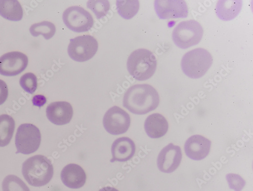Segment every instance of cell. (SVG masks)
<instances>
[{"label": "cell", "mask_w": 253, "mask_h": 191, "mask_svg": "<svg viewBox=\"0 0 253 191\" xmlns=\"http://www.w3.org/2000/svg\"><path fill=\"white\" fill-rule=\"evenodd\" d=\"M160 97L157 90L148 84H138L131 87L125 93L123 106L137 115L148 114L156 110Z\"/></svg>", "instance_id": "cell-1"}, {"label": "cell", "mask_w": 253, "mask_h": 191, "mask_svg": "<svg viewBox=\"0 0 253 191\" xmlns=\"http://www.w3.org/2000/svg\"><path fill=\"white\" fill-rule=\"evenodd\" d=\"M53 173L51 162L43 155L31 157L23 164V175L32 186L40 187L48 184L53 177Z\"/></svg>", "instance_id": "cell-2"}, {"label": "cell", "mask_w": 253, "mask_h": 191, "mask_svg": "<svg viewBox=\"0 0 253 191\" xmlns=\"http://www.w3.org/2000/svg\"><path fill=\"white\" fill-rule=\"evenodd\" d=\"M126 66L129 73L135 79L143 81L153 76L157 69V60L151 51L139 49L131 54Z\"/></svg>", "instance_id": "cell-3"}, {"label": "cell", "mask_w": 253, "mask_h": 191, "mask_svg": "<svg viewBox=\"0 0 253 191\" xmlns=\"http://www.w3.org/2000/svg\"><path fill=\"white\" fill-rule=\"evenodd\" d=\"M212 63L211 54L207 50L200 48L187 52L182 57L181 65L185 75L197 79L206 74Z\"/></svg>", "instance_id": "cell-4"}, {"label": "cell", "mask_w": 253, "mask_h": 191, "mask_svg": "<svg viewBox=\"0 0 253 191\" xmlns=\"http://www.w3.org/2000/svg\"><path fill=\"white\" fill-rule=\"evenodd\" d=\"M204 33L201 24L195 20L182 21L174 29L172 38L179 48L186 49L194 46L202 40Z\"/></svg>", "instance_id": "cell-5"}, {"label": "cell", "mask_w": 253, "mask_h": 191, "mask_svg": "<svg viewBox=\"0 0 253 191\" xmlns=\"http://www.w3.org/2000/svg\"><path fill=\"white\" fill-rule=\"evenodd\" d=\"M41 135L39 129L31 123L21 124L15 136L16 154L25 155L32 154L37 152L40 146Z\"/></svg>", "instance_id": "cell-6"}, {"label": "cell", "mask_w": 253, "mask_h": 191, "mask_svg": "<svg viewBox=\"0 0 253 191\" xmlns=\"http://www.w3.org/2000/svg\"><path fill=\"white\" fill-rule=\"evenodd\" d=\"M98 49V41L93 36L83 35L71 39L68 52L74 61L83 62L93 58Z\"/></svg>", "instance_id": "cell-7"}, {"label": "cell", "mask_w": 253, "mask_h": 191, "mask_svg": "<svg viewBox=\"0 0 253 191\" xmlns=\"http://www.w3.org/2000/svg\"><path fill=\"white\" fill-rule=\"evenodd\" d=\"M63 23L70 30L76 33L87 32L94 25L92 15L80 6H72L63 13Z\"/></svg>", "instance_id": "cell-8"}, {"label": "cell", "mask_w": 253, "mask_h": 191, "mask_svg": "<svg viewBox=\"0 0 253 191\" xmlns=\"http://www.w3.org/2000/svg\"><path fill=\"white\" fill-rule=\"evenodd\" d=\"M130 123L129 114L116 106L105 113L103 119L104 129L113 135L125 133L128 130Z\"/></svg>", "instance_id": "cell-9"}, {"label": "cell", "mask_w": 253, "mask_h": 191, "mask_svg": "<svg viewBox=\"0 0 253 191\" xmlns=\"http://www.w3.org/2000/svg\"><path fill=\"white\" fill-rule=\"evenodd\" d=\"M27 56L20 52H11L0 57V75L7 76L18 75L28 65Z\"/></svg>", "instance_id": "cell-10"}, {"label": "cell", "mask_w": 253, "mask_h": 191, "mask_svg": "<svg viewBox=\"0 0 253 191\" xmlns=\"http://www.w3.org/2000/svg\"><path fill=\"white\" fill-rule=\"evenodd\" d=\"M182 158L179 146L169 144L163 149L157 159V165L162 172L173 173L179 166Z\"/></svg>", "instance_id": "cell-11"}, {"label": "cell", "mask_w": 253, "mask_h": 191, "mask_svg": "<svg viewBox=\"0 0 253 191\" xmlns=\"http://www.w3.org/2000/svg\"><path fill=\"white\" fill-rule=\"evenodd\" d=\"M156 12L161 19L186 18L188 14L186 3L182 0H157Z\"/></svg>", "instance_id": "cell-12"}, {"label": "cell", "mask_w": 253, "mask_h": 191, "mask_svg": "<svg viewBox=\"0 0 253 191\" xmlns=\"http://www.w3.org/2000/svg\"><path fill=\"white\" fill-rule=\"evenodd\" d=\"M73 109L70 103L65 101L55 102L46 109V115L50 122L57 125L69 123L73 116Z\"/></svg>", "instance_id": "cell-13"}, {"label": "cell", "mask_w": 253, "mask_h": 191, "mask_svg": "<svg viewBox=\"0 0 253 191\" xmlns=\"http://www.w3.org/2000/svg\"><path fill=\"white\" fill-rule=\"evenodd\" d=\"M211 142L201 135H194L190 137L184 145L186 155L195 160H201L209 154Z\"/></svg>", "instance_id": "cell-14"}, {"label": "cell", "mask_w": 253, "mask_h": 191, "mask_svg": "<svg viewBox=\"0 0 253 191\" xmlns=\"http://www.w3.org/2000/svg\"><path fill=\"white\" fill-rule=\"evenodd\" d=\"M61 179L65 186L71 189H79L86 181V175L83 168L76 164H69L62 170Z\"/></svg>", "instance_id": "cell-15"}, {"label": "cell", "mask_w": 253, "mask_h": 191, "mask_svg": "<svg viewBox=\"0 0 253 191\" xmlns=\"http://www.w3.org/2000/svg\"><path fill=\"white\" fill-rule=\"evenodd\" d=\"M111 151L113 158L111 160V162H125L133 157L135 153L136 146L131 139L128 137H122L114 141Z\"/></svg>", "instance_id": "cell-16"}, {"label": "cell", "mask_w": 253, "mask_h": 191, "mask_svg": "<svg viewBox=\"0 0 253 191\" xmlns=\"http://www.w3.org/2000/svg\"><path fill=\"white\" fill-rule=\"evenodd\" d=\"M169 124L162 115L154 114L147 117L144 129L147 135L153 139H158L165 136L168 132Z\"/></svg>", "instance_id": "cell-17"}, {"label": "cell", "mask_w": 253, "mask_h": 191, "mask_svg": "<svg viewBox=\"0 0 253 191\" xmlns=\"http://www.w3.org/2000/svg\"><path fill=\"white\" fill-rule=\"evenodd\" d=\"M243 6L242 1L221 0L216 7L218 17L223 21H229L235 18L240 13Z\"/></svg>", "instance_id": "cell-18"}, {"label": "cell", "mask_w": 253, "mask_h": 191, "mask_svg": "<svg viewBox=\"0 0 253 191\" xmlns=\"http://www.w3.org/2000/svg\"><path fill=\"white\" fill-rule=\"evenodd\" d=\"M24 12L22 5L16 0H0V15L12 21L22 20Z\"/></svg>", "instance_id": "cell-19"}, {"label": "cell", "mask_w": 253, "mask_h": 191, "mask_svg": "<svg viewBox=\"0 0 253 191\" xmlns=\"http://www.w3.org/2000/svg\"><path fill=\"white\" fill-rule=\"evenodd\" d=\"M14 119L8 115H0V147L7 146L10 142L15 130Z\"/></svg>", "instance_id": "cell-20"}, {"label": "cell", "mask_w": 253, "mask_h": 191, "mask_svg": "<svg viewBox=\"0 0 253 191\" xmlns=\"http://www.w3.org/2000/svg\"><path fill=\"white\" fill-rule=\"evenodd\" d=\"M117 10L119 14L123 18L130 19L135 16L139 9V2L137 0L117 1Z\"/></svg>", "instance_id": "cell-21"}, {"label": "cell", "mask_w": 253, "mask_h": 191, "mask_svg": "<svg viewBox=\"0 0 253 191\" xmlns=\"http://www.w3.org/2000/svg\"><path fill=\"white\" fill-rule=\"evenodd\" d=\"M30 31L34 37H37L41 35L45 39H49L54 36L56 27L53 23L45 21L33 25L30 29Z\"/></svg>", "instance_id": "cell-22"}, {"label": "cell", "mask_w": 253, "mask_h": 191, "mask_svg": "<svg viewBox=\"0 0 253 191\" xmlns=\"http://www.w3.org/2000/svg\"><path fill=\"white\" fill-rule=\"evenodd\" d=\"M3 191H30L22 179L14 175L5 177L2 183Z\"/></svg>", "instance_id": "cell-23"}, {"label": "cell", "mask_w": 253, "mask_h": 191, "mask_svg": "<svg viewBox=\"0 0 253 191\" xmlns=\"http://www.w3.org/2000/svg\"><path fill=\"white\" fill-rule=\"evenodd\" d=\"M87 8L95 14L97 19H99L107 15L110 9V3L105 0L97 1H88Z\"/></svg>", "instance_id": "cell-24"}, {"label": "cell", "mask_w": 253, "mask_h": 191, "mask_svg": "<svg viewBox=\"0 0 253 191\" xmlns=\"http://www.w3.org/2000/svg\"><path fill=\"white\" fill-rule=\"evenodd\" d=\"M19 83L20 86L29 94H34L37 89V78L33 73H29L24 75L21 77Z\"/></svg>", "instance_id": "cell-25"}, {"label": "cell", "mask_w": 253, "mask_h": 191, "mask_svg": "<svg viewBox=\"0 0 253 191\" xmlns=\"http://www.w3.org/2000/svg\"><path fill=\"white\" fill-rule=\"evenodd\" d=\"M226 179L230 188L235 191H241L246 185V181L237 174H228Z\"/></svg>", "instance_id": "cell-26"}, {"label": "cell", "mask_w": 253, "mask_h": 191, "mask_svg": "<svg viewBox=\"0 0 253 191\" xmlns=\"http://www.w3.org/2000/svg\"><path fill=\"white\" fill-rule=\"evenodd\" d=\"M8 96V89L6 82L0 79V105L5 102Z\"/></svg>", "instance_id": "cell-27"}, {"label": "cell", "mask_w": 253, "mask_h": 191, "mask_svg": "<svg viewBox=\"0 0 253 191\" xmlns=\"http://www.w3.org/2000/svg\"><path fill=\"white\" fill-rule=\"evenodd\" d=\"M32 102L34 106L41 108L46 103L47 99L43 95H38L33 97Z\"/></svg>", "instance_id": "cell-28"}, {"label": "cell", "mask_w": 253, "mask_h": 191, "mask_svg": "<svg viewBox=\"0 0 253 191\" xmlns=\"http://www.w3.org/2000/svg\"><path fill=\"white\" fill-rule=\"evenodd\" d=\"M99 191H119L115 188L107 187H104L100 189Z\"/></svg>", "instance_id": "cell-29"}]
</instances>
